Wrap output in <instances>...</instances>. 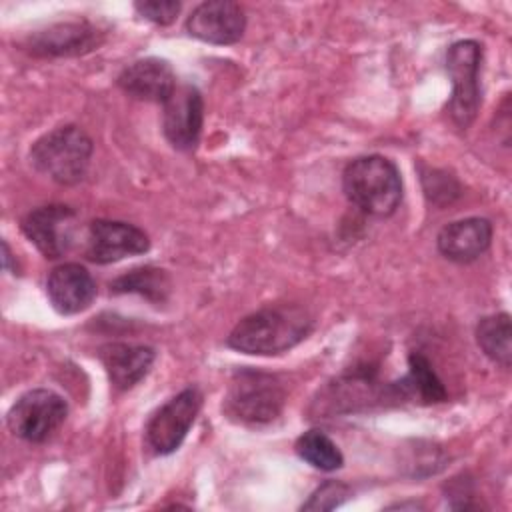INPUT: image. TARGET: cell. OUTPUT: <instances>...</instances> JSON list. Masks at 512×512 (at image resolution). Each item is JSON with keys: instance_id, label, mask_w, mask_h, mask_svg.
Listing matches in <instances>:
<instances>
[{"instance_id": "30bf717a", "label": "cell", "mask_w": 512, "mask_h": 512, "mask_svg": "<svg viewBox=\"0 0 512 512\" xmlns=\"http://www.w3.org/2000/svg\"><path fill=\"white\" fill-rule=\"evenodd\" d=\"M162 106V128L168 142L178 150H194L204 122V102L198 88L180 84Z\"/></svg>"}, {"instance_id": "9a60e30c", "label": "cell", "mask_w": 512, "mask_h": 512, "mask_svg": "<svg viewBox=\"0 0 512 512\" xmlns=\"http://www.w3.org/2000/svg\"><path fill=\"white\" fill-rule=\"evenodd\" d=\"M492 242V224L486 218H462L446 224L438 234V250L452 262H472L482 256Z\"/></svg>"}, {"instance_id": "52a82bcc", "label": "cell", "mask_w": 512, "mask_h": 512, "mask_svg": "<svg viewBox=\"0 0 512 512\" xmlns=\"http://www.w3.org/2000/svg\"><path fill=\"white\" fill-rule=\"evenodd\" d=\"M202 406V394L188 386L162 404L146 426V440L156 454H170L180 448Z\"/></svg>"}, {"instance_id": "8992f818", "label": "cell", "mask_w": 512, "mask_h": 512, "mask_svg": "<svg viewBox=\"0 0 512 512\" xmlns=\"http://www.w3.org/2000/svg\"><path fill=\"white\" fill-rule=\"evenodd\" d=\"M66 400L48 388H36L22 394L8 412V428L26 442H46L66 420Z\"/></svg>"}, {"instance_id": "7a4b0ae2", "label": "cell", "mask_w": 512, "mask_h": 512, "mask_svg": "<svg viewBox=\"0 0 512 512\" xmlns=\"http://www.w3.org/2000/svg\"><path fill=\"white\" fill-rule=\"evenodd\" d=\"M342 186L346 198L366 214L390 216L402 200V178L396 164L384 156H360L352 160Z\"/></svg>"}, {"instance_id": "e0dca14e", "label": "cell", "mask_w": 512, "mask_h": 512, "mask_svg": "<svg viewBox=\"0 0 512 512\" xmlns=\"http://www.w3.org/2000/svg\"><path fill=\"white\" fill-rule=\"evenodd\" d=\"M396 386L400 396L404 398L412 396L424 404L446 400V390L442 380L432 370L428 358L422 356L420 352H412L408 356V374L400 382H396Z\"/></svg>"}, {"instance_id": "7402d4cb", "label": "cell", "mask_w": 512, "mask_h": 512, "mask_svg": "<svg viewBox=\"0 0 512 512\" xmlns=\"http://www.w3.org/2000/svg\"><path fill=\"white\" fill-rule=\"evenodd\" d=\"M134 8L146 20L166 26L178 16L180 2H174V0H144V2H136Z\"/></svg>"}, {"instance_id": "9c48e42d", "label": "cell", "mask_w": 512, "mask_h": 512, "mask_svg": "<svg viewBox=\"0 0 512 512\" xmlns=\"http://www.w3.org/2000/svg\"><path fill=\"white\" fill-rule=\"evenodd\" d=\"M150 240L144 230L120 220H94L86 228L84 254L94 264L118 262L126 256L144 254Z\"/></svg>"}, {"instance_id": "5b68a950", "label": "cell", "mask_w": 512, "mask_h": 512, "mask_svg": "<svg viewBox=\"0 0 512 512\" xmlns=\"http://www.w3.org/2000/svg\"><path fill=\"white\" fill-rule=\"evenodd\" d=\"M480 64L482 46L474 40L454 42L446 52V72L452 80V98L448 102V112L458 128H468L478 114Z\"/></svg>"}, {"instance_id": "2e32d148", "label": "cell", "mask_w": 512, "mask_h": 512, "mask_svg": "<svg viewBox=\"0 0 512 512\" xmlns=\"http://www.w3.org/2000/svg\"><path fill=\"white\" fill-rule=\"evenodd\" d=\"M98 356L108 372L110 382L118 390H128L148 374L156 354L150 346L110 342L100 348Z\"/></svg>"}, {"instance_id": "ffe728a7", "label": "cell", "mask_w": 512, "mask_h": 512, "mask_svg": "<svg viewBox=\"0 0 512 512\" xmlns=\"http://www.w3.org/2000/svg\"><path fill=\"white\" fill-rule=\"evenodd\" d=\"M296 454L310 466L332 472L344 464L340 448L320 430H308L296 440Z\"/></svg>"}, {"instance_id": "5bb4252c", "label": "cell", "mask_w": 512, "mask_h": 512, "mask_svg": "<svg viewBox=\"0 0 512 512\" xmlns=\"http://www.w3.org/2000/svg\"><path fill=\"white\" fill-rule=\"evenodd\" d=\"M118 86L132 98L164 104L178 84L174 70L166 60L142 58L120 72Z\"/></svg>"}, {"instance_id": "277c9868", "label": "cell", "mask_w": 512, "mask_h": 512, "mask_svg": "<svg viewBox=\"0 0 512 512\" xmlns=\"http://www.w3.org/2000/svg\"><path fill=\"white\" fill-rule=\"evenodd\" d=\"M284 400V386L274 374L242 368L230 380L224 412L242 424H266L280 414Z\"/></svg>"}, {"instance_id": "44dd1931", "label": "cell", "mask_w": 512, "mask_h": 512, "mask_svg": "<svg viewBox=\"0 0 512 512\" xmlns=\"http://www.w3.org/2000/svg\"><path fill=\"white\" fill-rule=\"evenodd\" d=\"M348 496L350 488L346 484L328 480L310 494V498L302 504V510H332L340 506Z\"/></svg>"}, {"instance_id": "7c38bea8", "label": "cell", "mask_w": 512, "mask_h": 512, "mask_svg": "<svg viewBox=\"0 0 512 512\" xmlns=\"http://www.w3.org/2000/svg\"><path fill=\"white\" fill-rule=\"evenodd\" d=\"M102 42V32L88 22H58L32 32L24 48L34 56H80L92 52Z\"/></svg>"}, {"instance_id": "d6986e66", "label": "cell", "mask_w": 512, "mask_h": 512, "mask_svg": "<svg viewBox=\"0 0 512 512\" xmlns=\"http://www.w3.org/2000/svg\"><path fill=\"white\" fill-rule=\"evenodd\" d=\"M110 290L116 294L134 292L152 302H164L170 292V280L164 270L144 266V268H134V270L122 274L120 278H116L110 284Z\"/></svg>"}, {"instance_id": "8fae6325", "label": "cell", "mask_w": 512, "mask_h": 512, "mask_svg": "<svg viewBox=\"0 0 512 512\" xmlns=\"http://www.w3.org/2000/svg\"><path fill=\"white\" fill-rule=\"evenodd\" d=\"M244 28V10L230 0L202 2L186 20L188 34L208 44H234L242 38Z\"/></svg>"}, {"instance_id": "4fadbf2b", "label": "cell", "mask_w": 512, "mask_h": 512, "mask_svg": "<svg viewBox=\"0 0 512 512\" xmlns=\"http://www.w3.org/2000/svg\"><path fill=\"white\" fill-rule=\"evenodd\" d=\"M46 294L60 314H78L96 298V282L84 266L66 262L48 274Z\"/></svg>"}, {"instance_id": "6da1fadb", "label": "cell", "mask_w": 512, "mask_h": 512, "mask_svg": "<svg viewBox=\"0 0 512 512\" xmlns=\"http://www.w3.org/2000/svg\"><path fill=\"white\" fill-rule=\"evenodd\" d=\"M312 330L310 314L300 306H268L242 318L228 336V346L256 356L282 354Z\"/></svg>"}, {"instance_id": "3957f363", "label": "cell", "mask_w": 512, "mask_h": 512, "mask_svg": "<svg viewBox=\"0 0 512 512\" xmlns=\"http://www.w3.org/2000/svg\"><path fill=\"white\" fill-rule=\"evenodd\" d=\"M90 136L74 126H58L40 136L30 148L32 166L50 180L72 186L84 180L92 160Z\"/></svg>"}, {"instance_id": "ba28073f", "label": "cell", "mask_w": 512, "mask_h": 512, "mask_svg": "<svg viewBox=\"0 0 512 512\" xmlns=\"http://www.w3.org/2000/svg\"><path fill=\"white\" fill-rule=\"evenodd\" d=\"M26 238L50 260L62 258L76 240L78 212L64 204H48L28 212L22 220Z\"/></svg>"}, {"instance_id": "ac0fdd59", "label": "cell", "mask_w": 512, "mask_h": 512, "mask_svg": "<svg viewBox=\"0 0 512 512\" xmlns=\"http://www.w3.org/2000/svg\"><path fill=\"white\" fill-rule=\"evenodd\" d=\"M476 342L496 364L508 368L512 360V326L506 312L486 316L476 326Z\"/></svg>"}]
</instances>
